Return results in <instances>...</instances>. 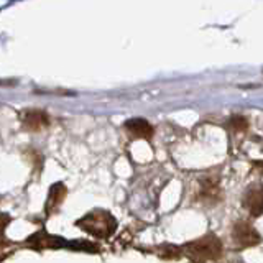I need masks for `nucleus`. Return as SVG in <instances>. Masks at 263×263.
I'll return each instance as SVG.
<instances>
[{
    "label": "nucleus",
    "mask_w": 263,
    "mask_h": 263,
    "mask_svg": "<svg viewBox=\"0 0 263 263\" xmlns=\"http://www.w3.org/2000/svg\"><path fill=\"white\" fill-rule=\"evenodd\" d=\"M158 255H160L161 258L170 260V258H178V257H181V255H183V252H181L179 247H175V245H163V247H160Z\"/></svg>",
    "instance_id": "obj_10"
},
{
    "label": "nucleus",
    "mask_w": 263,
    "mask_h": 263,
    "mask_svg": "<svg viewBox=\"0 0 263 263\" xmlns=\"http://www.w3.org/2000/svg\"><path fill=\"white\" fill-rule=\"evenodd\" d=\"M243 208L250 212L252 217L263 216V184H252L243 194Z\"/></svg>",
    "instance_id": "obj_4"
},
{
    "label": "nucleus",
    "mask_w": 263,
    "mask_h": 263,
    "mask_svg": "<svg viewBox=\"0 0 263 263\" xmlns=\"http://www.w3.org/2000/svg\"><path fill=\"white\" fill-rule=\"evenodd\" d=\"M202 189H201V196L204 197L205 201H209L211 197H214V201L219 199V194H220V189L217 184V179L216 181H211V179H205L201 183Z\"/></svg>",
    "instance_id": "obj_9"
},
{
    "label": "nucleus",
    "mask_w": 263,
    "mask_h": 263,
    "mask_svg": "<svg viewBox=\"0 0 263 263\" xmlns=\"http://www.w3.org/2000/svg\"><path fill=\"white\" fill-rule=\"evenodd\" d=\"M22 122H23V127L27 130L31 132H40L43 130L45 127H48L49 119H48V114L46 112H41V110H27L22 114Z\"/></svg>",
    "instance_id": "obj_5"
},
{
    "label": "nucleus",
    "mask_w": 263,
    "mask_h": 263,
    "mask_svg": "<svg viewBox=\"0 0 263 263\" xmlns=\"http://www.w3.org/2000/svg\"><path fill=\"white\" fill-rule=\"evenodd\" d=\"M78 227H81L84 232L99 237V238H107L110 237L115 229H117V220L110 212L104 209H96L92 212L86 214L84 217L78 220Z\"/></svg>",
    "instance_id": "obj_2"
},
{
    "label": "nucleus",
    "mask_w": 263,
    "mask_h": 263,
    "mask_svg": "<svg viewBox=\"0 0 263 263\" xmlns=\"http://www.w3.org/2000/svg\"><path fill=\"white\" fill-rule=\"evenodd\" d=\"M247 120L243 119V117H232L230 119V127H232L235 132H243L245 128H247Z\"/></svg>",
    "instance_id": "obj_12"
},
{
    "label": "nucleus",
    "mask_w": 263,
    "mask_h": 263,
    "mask_svg": "<svg viewBox=\"0 0 263 263\" xmlns=\"http://www.w3.org/2000/svg\"><path fill=\"white\" fill-rule=\"evenodd\" d=\"M255 166L258 168V171H260V173H263V161H258V163H255Z\"/></svg>",
    "instance_id": "obj_13"
},
{
    "label": "nucleus",
    "mask_w": 263,
    "mask_h": 263,
    "mask_svg": "<svg viewBox=\"0 0 263 263\" xmlns=\"http://www.w3.org/2000/svg\"><path fill=\"white\" fill-rule=\"evenodd\" d=\"M68 247L71 250H84V252H99V247L96 243L90 242H71L68 243Z\"/></svg>",
    "instance_id": "obj_11"
},
{
    "label": "nucleus",
    "mask_w": 263,
    "mask_h": 263,
    "mask_svg": "<svg viewBox=\"0 0 263 263\" xmlns=\"http://www.w3.org/2000/svg\"><path fill=\"white\" fill-rule=\"evenodd\" d=\"M28 243L35 247L36 250H43V249H51V250H58L61 249L63 245H66V242L61 237H54L45 232L35 234L31 238H28Z\"/></svg>",
    "instance_id": "obj_7"
},
{
    "label": "nucleus",
    "mask_w": 263,
    "mask_h": 263,
    "mask_svg": "<svg viewBox=\"0 0 263 263\" xmlns=\"http://www.w3.org/2000/svg\"><path fill=\"white\" fill-rule=\"evenodd\" d=\"M66 194H68V189H66V186L63 183L53 184L51 189H49L48 201H46V214H51L60 208L61 202L64 201Z\"/></svg>",
    "instance_id": "obj_8"
},
{
    "label": "nucleus",
    "mask_w": 263,
    "mask_h": 263,
    "mask_svg": "<svg viewBox=\"0 0 263 263\" xmlns=\"http://www.w3.org/2000/svg\"><path fill=\"white\" fill-rule=\"evenodd\" d=\"M232 240L237 249H247V247L258 245L261 238L253 226H250L249 222L238 220L232 227Z\"/></svg>",
    "instance_id": "obj_3"
},
{
    "label": "nucleus",
    "mask_w": 263,
    "mask_h": 263,
    "mask_svg": "<svg viewBox=\"0 0 263 263\" xmlns=\"http://www.w3.org/2000/svg\"><path fill=\"white\" fill-rule=\"evenodd\" d=\"M123 127L128 132L132 137H137V138H152L153 135V127L152 123L145 120V119H140V117H135V119H130L123 123Z\"/></svg>",
    "instance_id": "obj_6"
},
{
    "label": "nucleus",
    "mask_w": 263,
    "mask_h": 263,
    "mask_svg": "<svg viewBox=\"0 0 263 263\" xmlns=\"http://www.w3.org/2000/svg\"><path fill=\"white\" fill-rule=\"evenodd\" d=\"M184 257L193 263H208L212 260H219L222 257V242L214 234L202 235L193 242H187L181 247Z\"/></svg>",
    "instance_id": "obj_1"
}]
</instances>
